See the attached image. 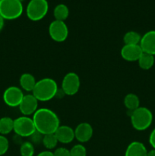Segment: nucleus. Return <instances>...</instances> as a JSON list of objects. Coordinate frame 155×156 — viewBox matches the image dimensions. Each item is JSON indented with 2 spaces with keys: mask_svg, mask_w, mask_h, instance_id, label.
I'll return each instance as SVG.
<instances>
[{
  "mask_svg": "<svg viewBox=\"0 0 155 156\" xmlns=\"http://www.w3.org/2000/svg\"><path fill=\"white\" fill-rule=\"evenodd\" d=\"M36 130L40 134L55 133L60 126V120L57 114L49 108H38L32 116Z\"/></svg>",
  "mask_w": 155,
  "mask_h": 156,
  "instance_id": "nucleus-1",
  "label": "nucleus"
},
{
  "mask_svg": "<svg viewBox=\"0 0 155 156\" xmlns=\"http://www.w3.org/2000/svg\"><path fill=\"white\" fill-rule=\"evenodd\" d=\"M59 90L58 84L51 78H43L36 81L32 94L39 101H49L56 96Z\"/></svg>",
  "mask_w": 155,
  "mask_h": 156,
  "instance_id": "nucleus-2",
  "label": "nucleus"
},
{
  "mask_svg": "<svg viewBox=\"0 0 155 156\" xmlns=\"http://www.w3.org/2000/svg\"><path fill=\"white\" fill-rule=\"evenodd\" d=\"M132 127L138 131H144L148 129L153 122V114L147 108L139 107L132 111L130 114Z\"/></svg>",
  "mask_w": 155,
  "mask_h": 156,
  "instance_id": "nucleus-3",
  "label": "nucleus"
},
{
  "mask_svg": "<svg viewBox=\"0 0 155 156\" xmlns=\"http://www.w3.org/2000/svg\"><path fill=\"white\" fill-rule=\"evenodd\" d=\"M24 11L19 0H1L0 15L5 20H15L21 16Z\"/></svg>",
  "mask_w": 155,
  "mask_h": 156,
  "instance_id": "nucleus-4",
  "label": "nucleus"
},
{
  "mask_svg": "<svg viewBox=\"0 0 155 156\" xmlns=\"http://www.w3.org/2000/svg\"><path fill=\"white\" fill-rule=\"evenodd\" d=\"M48 11L47 0H30L26 8V15L30 21H38L45 18Z\"/></svg>",
  "mask_w": 155,
  "mask_h": 156,
  "instance_id": "nucleus-5",
  "label": "nucleus"
},
{
  "mask_svg": "<svg viewBox=\"0 0 155 156\" xmlns=\"http://www.w3.org/2000/svg\"><path fill=\"white\" fill-rule=\"evenodd\" d=\"M13 131L16 135L25 138L30 137L36 130L32 117L22 115L14 120Z\"/></svg>",
  "mask_w": 155,
  "mask_h": 156,
  "instance_id": "nucleus-6",
  "label": "nucleus"
},
{
  "mask_svg": "<svg viewBox=\"0 0 155 156\" xmlns=\"http://www.w3.org/2000/svg\"><path fill=\"white\" fill-rule=\"evenodd\" d=\"M80 86L81 80L78 75L74 72H70L62 79L61 89L65 95L73 96L78 92Z\"/></svg>",
  "mask_w": 155,
  "mask_h": 156,
  "instance_id": "nucleus-7",
  "label": "nucleus"
},
{
  "mask_svg": "<svg viewBox=\"0 0 155 156\" xmlns=\"http://www.w3.org/2000/svg\"><path fill=\"white\" fill-rule=\"evenodd\" d=\"M49 35L53 41L62 43L66 41L68 37V27L65 21L54 20L49 26Z\"/></svg>",
  "mask_w": 155,
  "mask_h": 156,
  "instance_id": "nucleus-8",
  "label": "nucleus"
},
{
  "mask_svg": "<svg viewBox=\"0 0 155 156\" xmlns=\"http://www.w3.org/2000/svg\"><path fill=\"white\" fill-rule=\"evenodd\" d=\"M22 89L17 86H10L3 93V101L5 104L11 108L18 107L24 98Z\"/></svg>",
  "mask_w": 155,
  "mask_h": 156,
  "instance_id": "nucleus-9",
  "label": "nucleus"
},
{
  "mask_svg": "<svg viewBox=\"0 0 155 156\" xmlns=\"http://www.w3.org/2000/svg\"><path fill=\"white\" fill-rule=\"evenodd\" d=\"M38 102L39 101L33 95L32 93L24 94L21 104L18 106L20 112L24 116H33V114L38 110Z\"/></svg>",
  "mask_w": 155,
  "mask_h": 156,
  "instance_id": "nucleus-10",
  "label": "nucleus"
},
{
  "mask_svg": "<svg viewBox=\"0 0 155 156\" xmlns=\"http://www.w3.org/2000/svg\"><path fill=\"white\" fill-rule=\"evenodd\" d=\"M74 138L81 143H84L90 141L94 134L92 126L88 123H81L75 127Z\"/></svg>",
  "mask_w": 155,
  "mask_h": 156,
  "instance_id": "nucleus-11",
  "label": "nucleus"
},
{
  "mask_svg": "<svg viewBox=\"0 0 155 156\" xmlns=\"http://www.w3.org/2000/svg\"><path fill=\"white\" fill-rule=\"evenodd\" d=\"M143 53L139 44L138 45H124L120 51V55L127 62H136Z\"/></svg>",
  "mask_w": 155,
  "mask_h": 156,
  "instance_id": "nucleus-12",
  "label": "nucleus"
},
{
  "mask_svg": "<svg viewBox=\"0 0 155 156\" xmlns=\"http://www.w3.org/2000/svg\"><path fill=\"white\" fill-rule=\"evenodd\" d=\"M143 53L155 56V30H150L141 36L139 44Z\"/></svg>",
  "mask_w": 155,
  "mask_h": 156,
  "instance_id": "nucleus-13",
  "label": "nucleus"
},
{
  "mask_svg": "<svg viewBox=\"0 0 155 156\" xmlns=\"http://www.w3.org/2000/svg\"><path fill=\"white\" fill-rule=\"evenodd\" d=\"M55 135L57 138L58 142L62 144H68L75 139L74 130L71 126L66 125H60L55 132Z\"/></svg>",
  "mask_w": 155,
  "mask_h": 156,
  "instance_id": "nucleus-14",
  "label": "nucleus"
},
{
  "mask_svg": "<svg viewBox=\"0 0 155 156\" xmlns=\"http://www.w3.org/2000/svg\"><path fill=\"white\" fill-rule=\"evenodd\" d=\"M147 149L142 143L138 141L132 142L127 146L125 156H147Z\"/></svg>",
  "mask_w": 155,
  "mask_h": 156,
  "instance_id": "nucleus-15",
  "label": "nucleus"
},
{
  "mask_svg": "<svg viewBox=\"0 0 155 156\" xmlns=\"http://www.w3.org/2000/svg\"><path fill=\"white\" fill-rule=\"evenodd\" d=\"M36 80L34 76L28 73H24L21 76L19 79V84L21 88L27 92H32L34 88Z\"/></svg>",
  "mask_w": 155,
  "mask_h": 156,
  "instance_id": "nucleus-16",
  "label": "nucleus"
},
{
  "mask_svg": "<svg viewBox=\"0 0 155 156\" xmlns=\"http://www.w3.org/2000/svg\"><path fill=\"white\" fill-rule=\"evenodd\" d=\"M123 104L125 107L132 112L140 107V99L137 94L130 93L125 96Z\"/></svg>",
  "mask_w": 155,
  "mask_h": 156,
  "instance_id": "nucleus-17",
  "label": "nucleus"
},
{
  "mask_svg": "<svg viewBox=\"0 0 155 156\" xmlns=\"http://www.w3.org/2000/svg\"><path fill=\"white\" fill-rule=\"evenodd\" d=\"M154 56L143 53L138 60V66L143 70H149L154 65Z\"/></svg>",
  "mask_w": 155,
  "mask_h": 156,
  "instance_id": "nucleus-18",
  "label": "nucleus"
},
{
  "mask_svg": "<svg viewBox=\"0 0 155 156\" xmlns=\"http://www.w3.org/2000/svg\"><path fill=\"white\" fill-rule=\"evenodd\" d=\"M53 15L55 20L65 21L69 15V9L65 4H59L53 10Z\"/></svg>",
  "mask_w": 155,
  "mask_h": 156,
  "instance_id": "nucleus-19",
  "label": "nucleus"
},
{
  "mask_svg": "<svg viewBox=\"0 0 155 156\" xmlns=\"http://www.w3.org/2000/svg\"><path fill=\"white\" fill-rule=\"evenodd\" d=\"M14 120L9 117L0 118V135L5 136L13 131Z\"/></svg>",
  "mask_w": 155,
  "mask_h": 156,
  "instance_id": "nucleus-20",
  "label": "nucleus"
},
{
  "mask_svg": "<svg viewBox=\"0 0 155 156\" xmlns=\"http://www.w3.org/2000/svg\"><path fill=\"white\" fill-rule=\"evenodd\" d=\"M141 36L139 33L135 30H130L125 34L123 42L125 45H138L140 44Z\"/></svg>",
  "mask_w": 155,
  "mask_h": 156,
  "instance_id": "nucleus-21",
  "label": "nucleus"
},
{
  "mask_svg": "<svg viewBox=\"0 0 155 156\" xmlns=\"http://www.w3.org/2000/svg\"><path fill=\"white\" fill-rule=\"evenodd\" d=\"M58 143H59V142H58V140L55 133L43 136L42 144L43 145V146L47 150L51 151L52 149H55L57 146Z\"/></svg>",
  "mask_w": 155,
  "mask_h": 156,
  "instance_id": "nucleus-22",
  "label": "nucleus"
},
{
  "mask_svg": "<svg viewBox=\"0 0 155 156\" xmlns=\"http://www.w3.org/2000/svg\"><path fill=\"white\" fill-rule=\"evenodd\" d=\"M35 153L34 145L30 141L24 142L20 147L21 156H33Z\"/></svg>",
  "mask_w": 155,
  "mask_h": 156,
  "instance_id": "nucleus-23",
  "label": "nucleus"
},
{
  "mask_svg": "<svg viewBox=\"0 0 155 156\" xmlns=\"http://www.w3.org/2000/svg\"><path fill=\"white\" fill-rule=\"evenodd\" d=\"M71 156H87V149L82 144H76L70 149Z\"/></svg>",
  "mask_w": 155,
  "mask_h": 156,
  "instance_id": "nucleus-24",
  "label": "nucleus"
},
{
  "mask_svg": "<svg viewBox=\"0 0 155 156\" xmlns=\"http://www.w3.org/2000/svg\"><path fill=\"white\" fill-rule=\"evenodd\" d=\"M9 148V142L5 136L0 135V156L5 155Z\"/></svg>",
  "mask_w": 155,
  "mask_h": 156,
  "instance_id": "nucleus-25",
  "label": "nucleus"
},
{
  "mask_svg": "<svg viewBox=\"0 0 155 156\" xmlns=\"http://www.w3.org/2000/svg\"><path fill=\"white\" fill-rule=\"evenodd\" d=\"M54 156H71L70 150L65 147H59L53 152Z\"/></svg>",
  "mask_w": 155,
  "mask_h": 156,
  "instance_id": "nucleus-26",
  "label": "nucleus"
},
{
  "mask_svg": "<svg viewBox=\"0 0 155 156\" xmlns=\"http://www.w3.org/2000/svg\"><path fill=\"white\" fill-rule=\"evenodd\" d=\"M30 140H31V143H33V145L34 144H38L40 143H42V139H43V135L40 134V133H38L37 131L34 133L32 136H30Z\"/></svg>",
  "mask_w": 155,
  "mask_h": 156,
  "instance_id": "nucleus-27",
  "label": "nucleus"
},
{
  "mask_svg": "<svg viewBox=\"0 0 155 156\" xmlns=\"http://www.w3.org/2000/svg\"><path fill=\"white\" fill-rule=\"evenodd\" d=\"M149 143L151 146L152 149H155V128L151 131L149 136Z\"/></svg>",
  "mask_w": 155,
  "mask_h": 156,
  "instance_id": "nucleus-28",
  "label": "nucleus"
},
{
  "mask_svg": "<svg viewBox=\"0 0 155 156\" xmlns=\"http://www.w3.org/2000/svg\"><path fill=\"white\" fill-rule=\"evenodd\" d=\"M36 156H54V154H53V152H51L50 150H45L40 152Z\"/></svg>",
  "mask_w": 155,
  "mask_h": 156,
  "instance_id": "nucleus-29",
  "label": "nucleus"
},
{
  "mask_svg": "<svg viewBox=\"0 0 155 156\" xmlns=\"http://www.w3.org/2000/svg\"><path fill=\"white\" fill-rule=\"evenodd\" d=\"M5 25V19L2 17V15H0V31L3 29Z\"/></svg>",
  "mask_w": 155,
  "mask_h": 156,
  "instance_id": "nucleus-30",
  "label": "nucleus"
},
{
  "mask_svg": "<svg viewBox=\"0 0 155 156\" xmlns=\"http://www.w3.org/2000/svg\"><path fill=\"white\" fill-rule=\"evenodd\" d=\"M147 156H155V149H152L150 151H147Z\"/></svg>",
  "mask_w": 155,
  "mask_h": 156,
  "instance_id": "nucleus-31",
  "label": "nucleus"
},
{
  "mask_svg": "<svg viewBox=\"0 0 155 156\" xmlns=\"http://www.w3.org/2000/svg\"><path fill=\"white\" fill-rule=\"evenodd\" d=\"M19 1H20V2H23V1H24V0H19Z\"/></svg>",
  "mask_w": 155,
  "mask_h": 156,
  "instance_id": "nucleus-32",
  "label": "nucleus"
},
{
  "mask_svg": "<svg viewBox=\"0 0 155 156\" xmlns=\"http://www.w3.org/2000/svg\"><path fill=\"white\" fill-rule=\"evenodd\" d=\"M0 2H1V0H0Z\"/></svg>",
  "mask_w": 155,
  "mask_h": 156,
  "instance_id": "nucleus-33",
  "label": "nucleus"
}]
</instances>
